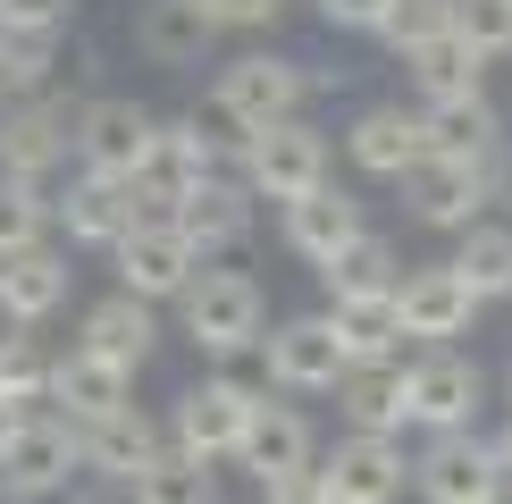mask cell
I'll list each match as a JSON object with an SVG mask.
<instances>
[{
	"label": "cell",
	"mask_w": 512,
	"mask_h": 504,
	"mask_svg": "<svg viewBox=\"0 0 512 504\" xmlns=\"http://www.w3.org/2000/svg\"><path fill=\"white\" fill-rule=\"evenodd\" d=\"M319 76L311 59H294V51H244V59H227L219 84H210V118L227 126V135H261V126H286V118H303V101L319 93Z\"/></svg>",
	"instance_id": "6da1fadb"
},
{
	"label": "cell",
	"mask_w": 512,
	"mask_h": 504,
	"mask_svg": "<svg viewBox=\"0 0 512 504\" xmlns=\"http://www.w3.org/2000/svg\"><path fill=\"white\" fill-rule=\"evenodd\" d=\"M261 404H269V378L210 370V378H194V387L168 404V446L219 471V462L244 454V437H252V420H261Z\"/></svg>",
	"instance_id": "7a4b0ae2"
},
{
	"label": "cell",
	"mask_w": 512,
	"mask_h": 504,
	"mask_svg": "<svg viewBox=\"0 0 512 504\" xmlns=\"http://www.w3.org/2000/svg\"><path fill=\"white\" fill-rule=\"evenodd\" d=\"M177 320H185V345L210 353V362H244V353H261V336H269V294L252 269H219L210 261L194 286H185V303H177Z\"/></svg>",
	"instance_id": "3957f363"
},
{
	"label": "cell",
	"mask_w": 512,
	"mask_h": 504,
	"mask_svg": "<svg viewBox=\"0 0 512 504\" xmlns=\"http://www.w3.org/2000/svg\"><path fill=\"white\" fill-rule=\"evenodd\" d=\"M84 488V437L76 420L59 404L26 412V429L9 437V454H0V504H59Z\"/></svg>",
	"instance_id": "277c9868"
},
{
	"label": "cell",
	"mask_w": 512,
	"mask_h": 504,
	"mask_svg": "<svg viewBox=\"0 0 512 504\" xmlns=\"http://www.w3.org/2000/svg\"><path fill=\"white\" fill-rule=\"evenodd\" d=\"M76 118H84V101H68L59 84L34 93V101H9L0 110V177L34 185V194H59L68 152H76Z\"/></svg>",
	"instance_id": "5b68a950"
},
{
	"label": "cell",
	"mask_w": 512,
	"mask_h": 504,
	"mask_svg": "<svg viewBox=\"0 0 512 504\" xmlns=\"http://www.w3.org/2000/svg\"><path fill=\"white\" fill-rule=\"evenodd\" d=\"M236 168H244V185H252V194H261V202H277V210H294V202H311L319 185H336L328 135H319L311 118H286V126H261V135H244Z\"/></svg>",
	"instance_id": "8992f818"
},
{
	"label": "cell",
	"mask_w": 512,
	"mask_h": 504,
	"mask_svg": "<svg viewBox=\"0 0 512 504\" xmlns=\"http://www.w3.org/2000/svg\"><path fill=\"white\" fill-rule=\"evenodd\" d=\"M261 378L277 395H336L353 378V353L328 311H303V320H277L261 336Z\"/></svg>",
	"instance_id": "52a82bcc"
},
{
	"label": "cell",
	"mask_w": 512,
	"mask_h": 504,
	"mask_svg": "<svg viewBox=\"0 0 512 504\" xmlns=\"http://www.w3.org/2000/svg\"><path fill=\"white\" fill-rule=\"evenodd\" d=\"M403 210L437 236H471L479 219H496V160H420L403 177Z\"/></svg>",
	"instance_id": "ba28073f"
},
{
	"label": "cell",
	"mask_w": 512,
	"mask_h": 504,
	"mask_svg": "<svg viewBox=\"0 0 512 504\" xmlns=\"http://www.w3.org/2000/svg\"><path fill=\"white\" fill-rule=\"evenodd\" d=\"M403 404H412V429H429V437H462V429L479 420V404H487V370H479L462 345H445V353H412V362H403Z\"/></svg>",
	"instance_id": "9c48e42d"
},
{
	"label": "cell",
	"mask_w": 512,
	"mask_h": 504,
	"mask_svg": "<svg viewBox=\"0 0 512 504\" xmlns=\"http://www.w3.org/2000/svg\"><path fill=\"white\" fill-rule=\"evenodd\" d=\"M152 143H160V110H143L135 93H93L76 118V168H93V177L135 185Z\"/></svg>",
	"instance_id": "30bf717a"
},
{
	"label": "cell",
	"mask_w": 512,
	"mask_h": 504,
	"mask_svg": "<svg viewBox=\"0 0 512 504\" xmlns=\"http://www.w3.org/2000/svg\"><path fill=\"white\" fill-rule=\"evenodd\" d=\"M395 311H403V336H412V353H445V345H462V336L479 328V294L471 278H462L454 261H420L412 278H403L395 294Z\"/></svg>",
	"instance_id": "8fae6325"
},
{
	"label": "cell",
	"mask_w": 512,
	"mask_h": 504,
	"mask_svg": "<svg viewBox=\"0 0 512 504\" xmlns=\"http://www.w3.org/2000/svg\"><path fill=\"white\" fill-rule=\"evenodd\" d=\"M412 488L429 504H496L504 496V462H496V437L462 429V437H429L412 462Z\"/></svg>",
	"instance_id": "7c38bea8"
},
{
	"label": "cell",
	"mask_w": 512,
	"mask_h": 504,
	"mask_svg": "<svg viewBox=\"0 0 512 504\" xmlns=\"http://www.w3.org/2000/svg\"><path fill=\"white\" fill-rule=\"evenodd\" d=\"M76 437H84V479H101V488H135L168 454V420H152L143 404H118V412L84 420Z\"/></svg>",
	"instance_id": "4fadbf2b"
},
{
	"label": "cell",
	"mask_w": 512,
	"mask_h": 504,
	"mask_svg": "<svg viewBox=\"0 0 512 504\" xmlns=\"http://www.w3.org/2000/svg\"><path fill=\"white\" fill-rule=\"evenodd\" d=\"M319 479H328L336 504H395L403 488H412V462H403V437L345 429L328 454H319Z\"/></svg>",
	"instance_id": "5bb4252c"
},
{
	"label": "cell",
	"mask_w": 512,
	"mask_h": 504,
	"mask_svg": "<svg viewBox=\"0 0 512 504\" xmlns=\"http://www.w3.org/2000/svg\"><path fill=\"white\" fill-rule=\"evenodd\" d=\"M110 269H118L126 294H143V303H185V286H194L210 261L177 236V219H168V227H135V236L110 252Z\"/></svg>",
	"instance_id": "9a60e30c"
},
{
	"label": "cell",
	"mask_w": 512,
	"mask_h": 504,
	"mask_svg": "<svg viewBox=\"0 0 512 504\" xmlns=\"http://www.w3.org/2000/svg\"><path fill=\"white\" fill-rule=\"evenodd\" d=\"M345 160L361 168V177L403 185L420 160H429V118H420V110H403V101H370V110L345 126Z\"/></svg>",
	"instance_id": "2e32d148"
},
{
	"label": "cell",
	"mask_w": 512,
	"mask_h": 504,
	"mask_svg": "<svg viewBox=\"0 0 512 504\" xmlns=\"http://www.w3.org/2000/svg\"><path fill=\"white\" fill-rule=\"evenodd\" d=\"M51 219H59V236L84 244V252H118L126 236H135V194H126L118 177H93V168H76V177H59Z\"/></svg>",
	"instance_id": "e0dca14e"
},
{
	"label": "cell",
	"mask_w": 512,
	"mask_h": 504,
	"mask_svg": "<svg viewBox=\"0 0 512 504\" xmlns=\"http://www.w3.org/2000/svg\"><path fill=\"white\" fill-rule=\"evenodd\" d=\"M76 345L101 353V362H118V370H143V362H152V345H160V303H143V294H126V286L101 294V303H84Z\"/></svg>",
	"instance_id": "ac0fdd59"
},
{
	"label": "cell",
	"mask_w": 512,
	"mask_h": 504,
	"mask_svg": "<svg viewBox=\"0 0 512 504\" xmlns=\"http://www.w3.org/2000/svg\"><path fill=\"white\" fill-rule=\"evenodd\" d=\"M236 471L252 479V488H277V479L319 471V437H311V420L294 412V404H261V420H252V437H244V454H236Z\"/></svg>",
	"instance_id": "d6986e66"
},
{
	"label": "cell",
	"mask_w": 512,
	"mask_h": 504,
	"mask_svg": "<svg viewBox=\"0 0 512 504\" xmlns=\"http://www.w3.org/2000/svg\"><path fill=\"white\" fill-rule=\"evenodd\" d=\"M68 294H76V269L59 244H34L17 261H0V320L9 328H42L51 311H68Z\"/></svg>",
	"instance_id": "ffe728a7"
},
{
	"label": "cell",
	"mask_w": 512,
	"mask_h": 504,
	"mask_svg": "<svg viewBox=\"0 0 512 504\" xmlns=\"http://www.w3.org/2000/svg\"><path fill=\"white\" fill-rule=\"evenodd\" d=\"M210 42H219V17L202 0H143L135 9V51L152 68H202Z\"/></svg>",
	"instance_id": "44dd1931"
},
{
	"label": "cell",
	"mask_w": 512,
	"mask_h": 504,
	"mask_svg": "<svg viewBox=\"0 0 512 504\" xmlns=\"http://www.w3.org/2000/svg\"><path fill=\"white\" fill-rule=\"evenodd\" d=\"M361 236H370V219H361V202L345 194V185H319L311 202L286 210V252H294V261H311V269H328L336 252H353Z\"/></svg>",
	"instance_id": "7402d4cb"
},
{
	"label": "cell",
	"mask_w": 512,
	"mask_h": 504,
	"mask_svg": "<svg viewBox=\"0 0 512 504\" xmlns=\"http://www.w3.org/2000/svg\"><path fill=\"white\" fill-rule=\"evenodd\" d=\"M252 202H261V194H252L244 177H210L202 194L177 210V236L194 244L202 261H219V252H236V244L252 236Z\"/></svg>",
	"instance_id": "603a6c76"
},
{
	"label": "cell",
	"mask_w": 512,
	"mask_h": 504,
	"mask_svg": "<svg viewBox=\"0 0 512 504\" xmlns=\"http://www.w3.org/2000/svg\"><path fill=\"white\" fill-rule=\"evenodd\" d=\"M403 76H412L420 110H437V101H471V93H487V51L462 42V34H437V42H420V51L403 59Z\"/></svg>",
	"instance_id": "cb8c5ba5"
},
{
	"label": "cell",
	"mask_w": 512,
	"mask_h": 504,
	"mask_svg": "<svg viewBox=\"0 0 512 504\" xmlns=\"http://www.w3.org/2000/svg\"><path fill=\"white\" fill-rule=\"evenodd\" d=\"M51 404L84 429V420H101V412L135 404V370H118V362H101V353L68 345V353H59V378H51Z\"/></svg>",
	"instance_id": "d4e9b609"
},
{
	"label": "cell",
	"mask_w": 512,
	"mask_h": 504,
	"mask_svg": "<svg viewBox=\"0 0 512 504\" xmlns=\"http://www.w3.org/2000/svg\"><path fill=\"white\" fill-rule=\"evenodd\" d=\"M403 278H412V269H403V252L378 236H361L353 252H336L328 269H319V286H328V303H387V294H403Z\"/></svg>",
	"instance_id": "484cf974"
},
{
	"label": "cell",
	"mask_w": 512,
	"mask_h": 504,
	"mask_svg": "<svg viewBox=\"0 0 512 504\" xmlns=\"http://www.w3.org/2000/svg\"><path fill=\"white\" fill-rule=\"evenodd\" d=\"M420 118H429V152H437V160H504V143H512L487 93L437 101V110H420Z\"/></svg>",
	"instance_id": "4316f807"
},
{
	"label": "cell",
	"mask_w": 512,
	"mask_h": 504,
	"mask_svg": "<svg viewBox=\"0 0 512 504\" xmlns=\"http://www.w3.org/2000/svg\"><path fill=\"white\" fill-rule=\"evenodd\" d=\"M403 362H412V353H403ZM403 362L353 370L345 387H336V412H345V429H370V437H403V429H412V404H403Z\"/></svg>",
	"instance_id": "83f0119b"
},
{
	"label": "cell",
	"mask_w": 512,
	"mask_h": 504,
	"mask_svg": "<svg viewBox=\"0 0 512 504\" xmlns=\"http://www.w3.org/2000/svg\"><path fill=\"white\" fill-rule=\"evenodd\" d=\"M328 320H336V336H345L353 370H378V362H403V353H412L395 294H387V303H328Z\"/></svg>",
	"instance_id": "f1b7e54d"
},
{
	"label": "cell",
	"mask_w": 512,
	"mask_h": 504,
	"mask_svg": "<svg viewBox=\"0 0 512 504\" xmlns=\"http://www.w3.org/2000/svg\"><path fill=\"white\" fill-rule=\"evenodd\" d=\"M51 378H59V353L42 345V328H0V395L17 412L51 404Z\"/></svg>",
	"instance_id": "f546056e"
},
{
	"label": "cell",
	"mask_w": 512,
	"mask_h": 504,
	"mask_svg": "<svg viewBox=\"0 0 512 504\" xmlns=\"http://www.w3.org/2000/svg\"><path fill=\"white\" fill-rule=\"evenodd\" d=\"M454 269L471 278L479 303H504L512 294V219H479L471 236H454Z\"/></svg>",
	"instance_id": "4dcf8cb0"
},
{
	"label": "cell",
	"mask_w": 512,
	"mask_h": 504,
	"mask_svg": "<svg viewBox=\"0 0 512 504\" xmlns=\"http://www.w3.org/2000/svg\"><path fill=\"white\" fill-rule=\"evenodd\" d=\"M126 496H135V504H219V471L168 446V454H160V462H152V471H143Z\"/></svg>",
	"instance_id": "1f68e13d"
},
{
	"label": "cell",
	"mask_w": 512,
	"mask_h": 504,
	"mask_svg": "<svg viewBox=\"0 0 512 504\" xmlns=\"http://www.w3.org/2000/svg\"><path fill=\"white\" fill-rule=\"evenodd\" d=\"M51 194H34V185H9L0 177V261H17V252L51 244Z\"/></svg>",
	"instance_id": "d6a6232c"
},
{
	"label": "cell",
	"mask_w": 512,
	"mask_h": 504,
	"mask_svg": "<svg viewBox=\"0 0 512 504\" xmlns=\"http://www.w3.org/2000/svg\"><path fill=\"white\" fill-rule=\"evenodd\" d=\"M437 34H454V0H395V17H387V51L395 59H412L420 42H437Z\"/></svg>",
	"instance_id": "836d02e7"
},
{
	"label": "cell",
	"mask_w": 512,
	"mask_h": 504,
	"mask_svg": "<svg viewBox=\"0 0 512 504\" xmlns=\"http://www.w3.org/2000/svg\"><path fill=\"white\" fill-rule=\"evenodd\" d=\"M454 34L479 42L487 59H504L512 51V0H454Z\"/></svg>",
	"instance_id": "e575fe53"
},
{
	"label": "cell",
	"mask_w": 512,
	"mask_h": 504,
	"mask_svg": "<svg viewBox=\"0 0 512 504\" xmlns=\"http://www.w3.org/2000/svg\"><path fill=\"white\" fill-rule=\"evenodd\" d=\"M311 17H319L328 34H387L395 0H311Z\"/></svg>",
	"instance_id": "d590c367"
},
{
	"label": "cell",
	"mask_w": 512,
	"mask_h": 504,
	"mask_svg": "<svg viewBox=\"0 0 512 504\" xmlns=\"http://www.w3.org/2000/svg\"><path fill=\"white\" fill-rule=\"evenodd\" d=\"M202 9L219 17V34H269L294 0H202Z\"/></svg>",
	"instance_id": "8d00e7d4"
},
{
	"label": "cell",
	"mask_w": 512,
	"mask_h": 504,
	"mask_svg": "<svg viewBox=\"0 0 512 504\" xmlns=\"http://www.w3.org/2000/svg\"><path fill=\"white\" fill-rule=\"evenodd\" d=\"M76 0H0V26H34V34H68Z\"/></svg>",
	"instance_id": "74e56055"
},
{
	"label": "cell",
	"mask_w": 512,
	"mask_h": 504,
	"mask_svg": "<svg viewBox=\"0 0 512 504\" xmlns=\"http://www.w3.org/2000/svg\"><path fill=\"white\" fill-rule=\"evenodd\" d=\"M261 504H336V496H328V479H319V471H303V479H277V488H261Z\"/></svg>",
	"instance_id": "f35d334b"
},
{
	"label": "cell",
	"mask_w": 512,
	"mask_h": 504,
	"mask_svg": "<svg viewBox=\"0 0 512 504\" xmlns=\"http://www.w3.org/2000/svg\"><path fill=\"white\" fill-rule=\"evenodd\" d=\"M59 504H135V496H126V488H101V479H84V488L59 496Z\"/></svg>",
	"instance_id": "ab89813d"
},
{
	"label": "cell",
	"mask_w": 512,
	"mask_h": 504,
	"mask_svg": "<svg viewBox=\"0 0 512 504\" xmlns=\"http://www.w3.org/2000/svg\"><path fill=\"white\" fill-rule=\"evenodd\" d=\"M496 210L512 219V143H504V160H496Z\"/></svg>",
	"instance_id": "60d3db41"
},
{
	"label": "cell",
	"mask_w": 512,
	"mask_h": 504,
	"mask_svg": "<svg viewBox=\"0 0 512 504\" xmlns=\"http://www.w3.org/2000/svg\"><path fill=\"white\" fill-rule=\"evenodd\" d=\"M17 429H26V412H17L9 395H0V454H9V437H17Z\"/></svg>",
	"instance_id": "b9f144b4"
},
{
	"label": "cell",
	"mask_w": 512,
	"mask_h": 504,
	"mask_svg": "<svg viewBox=\"0 0 512 504\" xmlns=\"http://www.w3.org/2000/svg\"><path fill=\"white\" fill-rule=\"evenodd\" d=\"M496 462H504V488H512V420L496 429Z\"/></svg>",
	"instance_id": "7bdbcfd3"
},
{
	"label": "cell",
	"mask_w": 512,
	"mask_h": 504,
	"mask_svg": "<svg viewBox=\"0 0 512 504\" xmlns=\"http://www.w3.org/2000/svg\"><path fill=\"white\" fill-rule=\"evenodd\" d=\"M9 101H17V84H9V59H0V110H9Z\"/></svg>",
	"instance_id": "ee69618b"
},
{
	"label": "cell",
	"mask_w": 512,
	"mask_h": 504,
	"mask_svg": "<svg viewBox=\"0 0 512 504\" xmlns=\"http://www.w3.org/2000/svg\"><path fill=\"white\" fill-rule=\"evenodd\" d=\"M504 404H512V370H504Z\"/></svg>",
	"instance_id": "f6af8a7d"
},
{
	"label": "cell",
	"mask_w": 512,
	"mask_h": 504,
	"mask_svg": "<svg viewBox=\"0 0 512 504\" xmlns=\"http://www.w3.org/2000/svg\"><path fill=\"white\" fill-rule=\"evenodd\" d=\"M496 504H512V488H504V496H496Z\"/></svg>",
	"instance_id": "bcb514c9"
},
{
	"label": "cell",
	"mask_w": 512,
	"mask_h": 504,
	"mask_svg": "<svg viewBox=\"0 0 512 504\" xmlns=\"http://www.w3.org/2000/svg\"><path fill=\"white\" fill-rule=\"evenodd\" d=\"M0 328H9V320H0Z\"/></svg>",
	"instance_id": "7dc6e473"
}]
</instances>
